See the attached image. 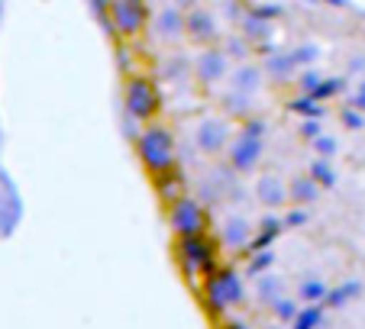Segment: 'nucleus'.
I'll return each mask as SVG.
<instances>
[{"label": "nucleus", "instance_id": "9", "mask_svg": "<svg viewBox=\"0 0 365 329\" xmlns=\"http://www.w3.org/2000/svg\"><path fill=\"white\" fill-rule=\"evenodd\" d=\"M230 139H233V123H230L223 113H204V117L194 123V145H197V152L207 158L227 155Z\"/></svg>", "mask_w": 365, "mask_h": 329}, {"label": "nucleus", "instance_id": "10", "mask_svg": "<svg viewBox=\"0 0 365 329\" xmlns=\"http://www.w3.org/2000/svg\"><path fill=\"white\" fill-rule=\"evenodd\" d=\"M259 158H262V136L252 130H236V136L230 139V149H227V168L233 174L252 172L259 164Z\"/></svg>", "mask_w": 365, "mask_h": 329}, {"label": "nucleus", "instance_id": "11", "mask_svg": "<svg viewBox=\"0 0 365 329\" xmlns=\"http://www.w3.org/2000/svg\"><path fill=\"white\" fill-rule=\"evenodd\" d=\"M149 33H152V39L159 42V46H165V48L181 46V42H185V14L165 4V7H159L155 14H152Z\"/></svg>", "mask_w": 365, "mask_h": 329}, {"label": "nucleus", "instance_id": "7", "mask_svg": "<svg viewBox=\"0 0 365 329\" xmlns=\"http://www.w3.org/2000/svg\"><path fill=\"white\" fill-rule=\"evenodd\" d=\"M230 68H233V62L227 58V52H223L220 46L200 48L191 62V84L200 90V94H210V90H217L220 84H227Z\"/></svg>", "mask_w": 365, "mask_h": 329}, {"label": "nucleus", "instance_id": "8", "mask_svg": "<svg viewBox=\"0 0 365 329\" xmlns=\"http://www.w3.org/2000/svg\"><path fill=\"white\" fill-rule=\"evenodd\" d=\"M223 36H227V29H223V20L214 7L200 4V7H194L185 14V39L191 42V46L217 48L223 42Z\"/></svg>", "mask_w": 365, "mask_h": 329}, {"label": "nucleus", "instance_id": "17", "mask_svg": "<svg viewBox=\"0 0 365 329\" xmlns=\"http://www.w3.org/2000/svg\"><path fill=\"white\" fill-rule=\"evenodd\" d=\"M162 78H168V81H191V62L181 52H172L162 62Z\"/></svg>", "mask_w": 365, "mask_h": 329}, {"label": "nucleus", "instance_id": "4", "mask_svg": "<svg viewBox=\"0 0 365 329\" xmlns=\"http://www.w3.org/2000/svg\"><path fill=\"white\" fill-rule=\"evenodd\" d=\"M175 255H178L181 271L194 281V288H200V281H204L207 274L220 268V246H217V239L210 233L178 239L175 242Z\"/></svg>", "mask_w": 365, "mask_h": 329}, {"label": "nucleus", "instance_id": "13", "mask_svg": "<svg viewBox=\"0 0 365 329\" xmlns=\"http://www.w3.org/2000/svg\"><path fill=\"white\" fill-rule=\"evenodd\" d=\"M252 194H255V200H259L262 207L278 210V207L288 204V181H284L282 174H275V172H262L259 178L252 181Z\"/></svg>", "mask_w": 365, "mask_h": 329}, {"label": "nucleus", "instance_id": "19", "mask_svg": "<svg viewBox=\"0 0 365 329\" xmlns=\"http://www.w3.org/2000/svg\"><path fill=\"white\" fill-rule=\"evenodd\" d=\"M259 297H262L265 303H275L278 297H282V291H278V281H275V278H269V274H262V278H259Z\"/></svg>", "mask_w": 365, "mask_h": 329}, {"label": "nucleus", "instance_id": "20", "mask_svg": "<svg viewBox=\"0 0 365 329\" xmlns=\"http://www.w3.org/2000/svg\"><path fill=\"white\" fill-rule=\"evenodd\" d=\"M272 307H275V320H278V323H294V316H297L294 301H284V297H278Z\"/></svg>", "mask_w": 365, "mask_h": 329}, {"label": "nucleus", "instance_id": "3", "mask_svg": "<svg viewBox=\"0 0 365 329\" xmlns=\"http://www.w3.org/2000/svg\"><path fill=\"white\" fill-rule=\"evenodd\" d=\"M107 23H110V33L117 36V42L136 46L149 36V0H107Z\"/></svg>", "mask_w": 365, "mask_h": 329}, {"label": "nucleus", "instance_id": "22", "mask_svg": "<svg viewBox=\"0 0 365 329\" xmlns=\"http://www.w3.org/2000/svg\"><path fill=\"white\" fill-rule=\"evenodd\" d=\"M168 7H175V10H181V14H187V10H194V7H200L204 0H165Z\"/></svg>", "mask_w": 365, "mask_h": 329}, {"label": "nucleus", "instance_id": "23", "mask_svg": "<svg viewBox=\"0 0 365 329\" xmlns=\"http://www.w3.org/2000/svg\"><path fill=\"white\" fill-rule=\"evenodd\" d=\"M217 329H252V326H246V323H242V320H223Z\"/></svg>", "mask_w": 365, "mask_h": 329}, {"label": "nucleus", "instance_id": "21", "mask_svg": "<svg viewBox=\"0 0 365 329\" xmlns=\"http://www.w3.org/2000/svg\"><path fill=\"white\" fill-rule=\"evenodd\" d=\"M359 294V281H349L346 288H339V291H333V294H327V301L330 303H343V301H349V297H356Z\"/></svg>", "mask_w": 365, "mask_h": 329}, {"label": "nucleus", "instance_id": "16", "mask_svg": "<svg viewBox=\"0 0 365 329\" xmlns=\"http://www.w3.org/2000/svg\"><path fill=\"white\" fill-rule=\"evenodd\" d=\"M223 117L233 123L236 120H246L252 117V97H242V94H233V90H227V97H223Z\"/></svg>", "mask_w": 365, "mask_h": 329}, {"label": "nucleus", "instance_id": "1", "mask_svg": "<svg viewBox=\"0 0 365 329\" xmlns=\"http://www.w3.org/2000/svg\"><path fill=\"white\" fill-rule=\"evenodd\" d=\"M136 158L152 181L165 178V174H175V168H178V142H175V132L168 130V123L155 120V123L139 130Z\"/></svg>", "mask_w": 365, "mask_h": 329}, {"label": "nucleus", "instance_id": "5", "mask_svg": "<svg viewBox=\"0 0 365 329\" xmlns=\"http://www.w3.org/2000/svg\"><path fill=\"white\" fill-rule=\"evenodd\" d=\"M204 288V303L210 313H223L230 307H240L242 297H246V288H242V278L236 274V268L220 265L217 271H210L200 281Z\"/></svg>", "mask_w": 365, "mask_h": 329}, {"label": "nucleus", "instance_id": "14", "mask_svg": "<svg viewBox=\"0 0 365 329\" xmlns=\"http://www.w3.org/2000/svg\"><path fill=\"white\" fill-rule=\"evenodd\" d=\"M214 239H217L220 249L242 252V249H249V242H252V223H249L246 216H227L223 219V226H220V233H217Z\"/></svg>", "mask_w": 365, "mask_h": 329}, {"label": "nucleus", "instance_id": "2", "mask_svg": "<svg viewBox=\"0 0 365 329\" xmlns=\"http://www.w3.org/2000/svg\"><path fill=\"white\" fill-rule=\"evenodd\" d=\"M123 110L126 117L136 123L149 126L155 120H162L165 113V94L155 75H126L123 78Z\"/></svg>", "mask_w": 365, "mask_h": 329}, {"label": "nucleus", "instance_id": "6", "mask_svg": "<svg viewBox=\"0 0 365 329\" xmlns=\"http://www.w3.org/2000/svg\"><path fill=\"white\" fill-rule=\"evenodd\" d=\"M165 219L172 226L175 239H187V236H204L210 233V213L191 194H181L178 200H172L165 210Z\"/></svg>", "mask_w": 365, "mask_h": 329}, {"label": "nucleus", "instance_id": "18", "mask_svg": "<svg viewBox=\"0 0 365 329\" xmlns=\"http://www.w3.org/2000/svg\"><path fill=\"white\" fill-rule=\"evenodd\" d=\"M301 297H304V301H310V303L324 301V297H327V284L320 281V278H307V281L301 284Z\"/></svg>", "mask_w": 365, "mask_h": 329}, {"label": "nucleus", "instance_id": "15", "mask_svg": "<svg viewBox=\"0 0 365 329\" xmlns=\"http://www.w3.org/2000/svg\"><path fill=\"white\" fill-rule=\"evenodd\" d=\"M317 194H320V184H317L314 174H297V178L288 181V204H294V207L314 204Z\"/></svg>", "mask_w": 365, "mask_h": 329}, {"label": "nucleus", "instance_id": "12", "mask_svg": "<svg viewBox=\"0 0 365 329\" xmlns=\"http://www.w3.org/2000/svg\"><path fill=\"white\" fill-rule=\"evenodd\" d=\"M265 84V68L259 62H236L233 68H230V78H227V88L233 90V94H242V97H255L259 90H262Z\"/></svg>", "mask_w": 365, "mask_h": 329}]
</instances>
